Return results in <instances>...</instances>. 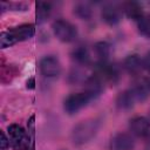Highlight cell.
Masks as SVG:
<instances>
[{"label": "cell", "instance_id": "cell-1", "mask_svg": "<svg viewBox=\"0 0 150 150\" xmlns=\"http://www.w3.org/2000/svg\"><path fill=\"white\" fill-rule=\"evenodd\" d=\"M35 33V26L33 23H22L16 27H12L0 34V47L7 48L18 42L26 41L33 38Z\"/></svg>", "mask_w": 150, "mask_h": 150}, {"label": "cell", "instance_id": "cell-2", "mask_svg": "<svg viewBox=\"0 0 150 150\" xmlns=\"http://www.w3.org/2000/svg\"><path fill=\"white\" fill-rule=\"evenodd\" d=\"M100 129V121L96 118H88L77 123L73 130L70 138L75 145H83L90 142Z\"/></svg>", "mask_w": 150, "mask_h": 150}, {"label": "cell", "instance_id": "cell-3", "mask_svg": "<svg viewBox=\"0 0 150 150\" xmlns=\"http://www.w3.org/2000/svg\"><path fill=\"white\" fill-rule=\"evenodd\" d=\"M52 29L57 40L64 43L73 42L77 38V28L66 19H56L52 23Z\"/></svg>", "mask_w": 150, "mask_h": 150}, {"label": "cell", "instance_id": "cell-4", "mask_svg": "<svg viewBox=\"0 0 150 150\" xmlns=\"http://www.w3.org/2000/svg\"><path fill=\"white\" fill-rule=\"evenodd\" d=\"M9 145L15 150H25L29 146V137L26 130L18 123H12L7 128Z\"/></svg>", "mask_w": 150, "mask_h": 150}, {"label": "cell", "instance_id": "cell-5", "mask_svg": "<svg viewBox=\"0 0 150 150\" xmlns=\"http://www.w3.org/2000/svg\"><path fill=\"white\" fill-rule=\"evenodd\" d=\"M89 101H91V100L84 91L73 93L64 98L63 109L68 115H74V114H77L84 107H87Z\"/></svg>", "mask_w": 150, "mask_h": 150}, {"label": "cell", "instance_id": "cell-6", "mask_svg": "<svg viewBox=\"0 0 150 150\" xmlns=\"http://www.w3.org/2000/svg\"><path fill=\"white\" fill-rule=\"evenodd\" d=\"M123 16L122 4L117 2H105L101 8V19L108 26L117 25Z\"/></svg>", "mask_w": 150, "mask_h": 150}, {"label": "cell", "instance_id": "cell-7", "mask_svg": "<svg viewBox=\"0 0 150 150\" xmlns=\"http://www.w3.org/2000/svg\"><path fill=\"white\" fill-rule=\"evenodd\" d=\"M41 75L47 79H56L61 73V63L54 55H46L39 62Z\"/></svg>", "mask_w": 150, "mask_h": 150}, {"label": "cell", "instance_id": "cell-8", "mask_svg": "<svg viewBox=\"0 0 150 150\" xmlns=\"http://www.w3.org/2000/svg\"><path fill=\"white\" fill-rule=\"evenodd\" d=\"M83 91L90 100L97 98L103 93V81L95 74L86 77L83 81Z\"/></svg>", "mask_w": 150, "mask_h": 150}, {"label": "cell", "instance_id": "cell-9", "mask_svg": "<svg viewBox=\"0 0 150 150\" xmlns=\"http://www.w3.org/2000/svg\"><path fill=\"white\" fill-rule=\"evenodd\" d=\"M135 138L128 132H117L111 137L110 150H134Z\"/></svg>", "mask_w": 150, "mask_h": 150}, {"label": "cell", "instance_id": "cell-10", "mask_svg": "<svg viewBox=\"0 0 150 150\" xmlns=\"http://www.w3.org/2000/svg\"><path fill=\"white\" fill-rule=\"evenodd\" d=\"M129 129L137 137H146L150 134V121L145 116H134L129 121Z\"/></svg>", "mask_w": 150, "mask_h": 150}, {"label": "cell", "instance_id": "cell-11", "mask_svg": "<svg viewBox=\"0 0 150 150\" xmlns=\"http://www.w3.org/2000/svg\"><path fill=\"white\" fill-rule=\"evenodd\" d=\"M137 102H143L150 96V79L149 77H141L138 79L131 87Z\"/></svg>", "mask_w": 150, "mask_h": 150}, {"label": "cell", "instance_id": "cell-12", "mask_svg": "<svg viewBox=\"0 0 150 150\" xmlns=\"http://www.w3.org/2000/svg\"><path fill=\"white\" fill-rule=\"evenodd\" d=\"M123 67L124 69L130 74V75H139V73L143 70V61L142 57L134 53V54H129L124 61H123Z\"/></svg>", "mask_w": 150, "mask_h": 150}, {"label": "cell", "instance_id": "cell-13", "mask_svg": "<svg viewBox=\"0 0 150 150\" xmlns=\"http://www.w3.org/2000/svg\"><path fill=\"white\" fill-rule=\"evenodd\" d=\"M136 102H137V100H136V97H135V95L130 88L121 91L117 95L116 101H115L118 110H129L135 105Z\"/></svg>", "mask_w": 150, "mask_h": 150}, {"label": "cell", "instance_id": "cell-14", "mask_svg": "<svg viewBox=\"0 0 150 150\" xmlns=\"http://www.w3.org/2000/svg\"><path fill=\"white\" fill-rule=\"evenodd\" d=\"M122 9H123V13L130 20H134L136 22L145 14L143 12V7L141 6V4L139 2H136V1H127V2H123L122 4Z\"/></svg>", "mask_w": 150, "mask_h": 150}, {"label": "cell", "instance_id": "cell-15", "mask_svg": "<svg viewBox=\"0 0 150 150\" xmlns=\"http://www.w3.org/2000/svg\"><path fill=\"white\" fill-rule=\"evenodd\" d=\"M94 52L98 59L97 62H108L111 54V45L108 41H97L94 45Z\"/></svg>", "mask_w": 150, "mask_h": 150}, {"label": "cell", "instance_id": "cell-16", "mask_svg": "<svg viewBox=\"0 0 150 150\" xmlns=\"http://www.w3.org/2000/svg\"><path fill=\"white\" fill-rule=\"evenodd\" d=\"M73 12L74 14L82 19V20H89L91 16H93V7H91V4L90 2H87V1H81V2H76L73 7Z\"/></svg>", "mask_w": 150, "mask_h": 150}, {"label": "cell", "instance_id": "cell-17", "mask_svg": "<svg viewBox=\"0 0 150 150\" xmlns=\"http://www.w3.org/2000/svg\"><path fill=\"white\" fill-rule=\"evenodd\" d=\"M71 59L79 63V64H89L90 63V54H89V50L86 46H77L75 47L71 53Z\"/></svg>", "mask_w": 150, "mask_h": 150}, {"label": "cell", "instance_id": "cell-18", "mask_svg": "<svg viewBox=\"0 0 150 150\" xmlns=\"http://www.w3.org/2000/svg\"><path fill=\"white\" fill-rule=\"evenodd\" d=\"M52 12V4L47 1H39L36 2V21L38 23H43L47 21Z\"/></svg>", "mask_w": 150, "mask_h": 150}, {"label": "cell", "instance_id": "cell-19", "mask_svg": "<svg viewBox=\"0 0 150 150\" xmlns=\"http://www.w3.org/2000/svg\"><path fill=\"white\" fill-rule=\"evenodd\" d=\"M19 75V69L14 64H2L1 67V82L2 83H9L13 81V79Z\"/></svg>", "mask_w": 150, "mask_h": 150}, {"label": "cell", "instance_id": "cell-20", "mask_svg": "<svg viewBox=\"0 0 150 150\" xmlns=\"http://www.w3.org/2000/svg\"><path fill=\"white\" fill-rule=\"evenodd\" d=\"M137 29L139 34L150 38V14H144L137 21Z\"/></svg>", "mask_w": 150, "mask_h": 150}, {"label": "cell", "instance_id": "cell-21", "mask_svg": "<svg viewBox=\"0 0 150 150\" xmlns=\"http://www.w3.org/2000/svg\"><path fill=\"white\" fill-rule=\"evenodd\" d=\"M142 61H143V69L150 74V50L145 53V55L142 57Z\"/></svg>", "mask_w": 150, "mask_h": 150}, {"label": "cell", "instance_id": "cell-22", "mask_svg": "<svg viewBox=\"0 0 150 150\" xmlns=\"http://www.w3.org/2000/svg\"><path fill=\"white\" fill-rule=\"evenodd\" d=\"M9 146V138H7L5 131L1 130V141H0V148L1 150H6Z\"/></svg>", "mask_w": 150, "mask_h": 150}, {"label": "cell", "instance_id": "cell-23", "mask_svg": "<svg viewBox=\"0 0 150 150\" xmlns=\"http://www.w3.org/2000/svg\"><path fill=\"white\" fill-rule=\"evenodd\" d=\"M26 88L27 89H34L35 88V79L34 77H30L26 81Z\"/></svg>", "mask_w": 150, "mask_h": 150}, {"label": "cell", "instance_id": "cell-24", "mask_svg": "<svg viewBox=\"0 0 150 150\" xmlns=\"http://www.w3.org/2000/svg\"><path fill=\"white\" fill-rule=\"evenodd\" d=\"M144 150H150V144H149V145H148V146H146Z\"/></svg>", "mask_w": 150, "mask_h": 150}]
</instances>
